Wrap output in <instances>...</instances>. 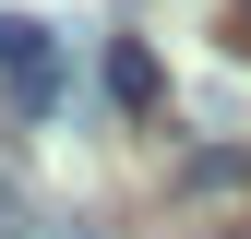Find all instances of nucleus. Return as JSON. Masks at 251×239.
Here are the masks:
<instances>
[{
    "instance_id": "2",
    "label": "nucleus",
    "mask_w": 251,
    "mask_h": 239,
    "mask_svg": "<svg viewBox=\"0 0 251 239\" xmlns=\"http://www.w3.org/2000/svg\"><path fill=\"white\" fill-rule=\"evenodd\" d=\"M108 108L120 120H155V108H168V72H155L144 36H108Z\"/></svg>"
},
{
    "instance_id": "1",
    "label": "nucleus",
    "mask_w": 251,
    "mask_h": 239,
    "mask_svg": "<svg viewBox=\"0 0 251 239\" xmlns=\"http://www.w3.org/2000/svg\"><path fill=\"white\" fill-rule=\"evenodd\" d=\"M0 84H12L24 120H60V108H72V60H60V36L36 12H0Z\"/></svg>"
},
{
    "instance_id": "3",
    "label": "nucleus",
    "mask_w": 251,
    "mask_h": 239,
    "mask_svg": "<svg viewBox=\"0 0 251 239\" xmlns=\"http://www.w3.org/2000/svg\"><path fill=\"white\" fill-rule=\"evenodd\" d=\"M0 239H60V215L24 191V167H12V156H0Z\"/></svg>"
}]
</instances>
